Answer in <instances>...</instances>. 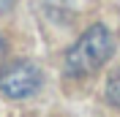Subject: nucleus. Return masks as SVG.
<instances>
[{
    "mask_svg": "<svg viewBox=\"0 0 120 117\" xmlns=\"http://www.w3.org/2000/svg\"><path fill=\"white\" fill-rule=\"evenodd\" d=\"M115 52V38L104 25H93L76 38V44L66 52V73L68 76H87L98 71Z\"/></svg>",
    "mask_w": 120,
    "mask_h": 117,
    "instance_id": "1",
    "label": "nucleus"
},
{
    "mask_svg": "<svg viewBox=\"0 0 120 117\" xmlns=\"http://www.w3.org/2000/svg\"><path fill=\"white\" fill-rule=\"evenodd\" d=\"M38 87H41V71L27 60H16L0 71V93L14 101L30 98L33 93H38Z\"/></svg>",
    "mask_w": 120,
    "mask_h": 117,
    "instance_id": "2",
    "label": "nucleus"
},
{
    "mask_svg": "<svg viewBox=\"0 0 120 117\" xmlns=\"http://www.w3.org/2000/svg\"><path fill=\"white\" fill-rule=\"evenodd\" d=\"M106 98H109V103L120 106V71L115 73L112 79H109V84H106Z\"/></svg>",
    "mask_w": 120,
    "mask_h": 117,
    "instance_id": "3",
    "label": "nucleus"
},
{
    "mask_svg": "<svg viewBox=\"0 0 120 117\" xmlns=\"http://www.w3.org/2000/svg\"><path fill=\"white\" fill-rule=\"evenodd\" d=\"M14 3H16V0H0V14L11 11V8H14Z\"/></svg>",
    "mask_w": 120,
    "mask_h": 117,
    "instance_id": "4",
    "label": "nucleus"
},
{
    "mask_svg": "<svg viewBox=\"0 0 120 117\" xmlns=\"http://www.w3.org/2000/svg\"><path fill=\"white\" fill-rule=\"evenodd\" d=\"M6 46H8V44H6V38L0 36V57H3V55H6Z\"/></svg>",
    "mask_w": 120,
    "mask_h": 117,
    "instance_id": "5",
    "label": "nucleus"
}]
</instances>
